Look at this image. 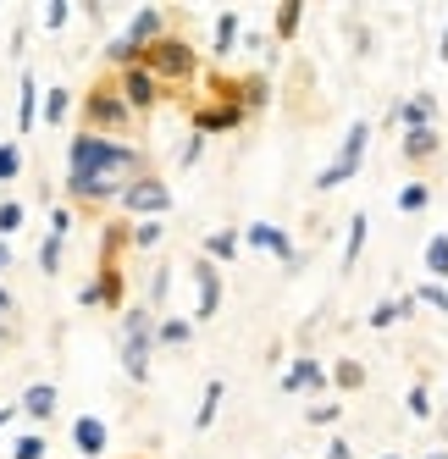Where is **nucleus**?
Returning a JSON list of instances; mask_svg holds the SVG:
<instances>
[{"label":"nucleus","mask_w":448,"mask_h":459,"mask_svg":"<svg viewBox=\"0 0 448 459\" xmlns=\"http://www.w3.org/2000/svg\"><path fill=\"white\" fill-rule=\"evenodd\" d=\"M139 172V150H127L106 134H83L67 144V188L78 200H122V188Z\"/></svg>","instance_id":"1"},{"label":"nucleus","mask_w":448,"mask_h":459,"mask_svg":"<svg viewBox=\"0 0 448 459\" xmlns=\"http://www.w3.org/2000/svg\"><path fill=\"white\" fill-rule=\"evenodd\" d=\"M150 349H155V321L144 310L122 316V371L134 382H150Z\"/></svg>","instance_id":"2"},{"label":"nucleus","mask_w":448,"mask_h":459,"mask_svg":"<svg viewBox=\"0 0 448 459\" xmlns=\"http://www.w3.org/2000/svg\"><path fill=\"white\" fill-rule=\"evenodd\" d=\"M139 67H144L155 83H177V78H194V50H188L183 39H167V34H161V39L144 50Z\"/></svg>","instance_id":"3"},{"label":"nucleus","mask_w":448,"mask_h":459,"mask_svg":"<svg viewBox=\"0 0 448 459\" xmlns=\"http://www.w3.org/2000/svg\"><path fill=\"white\" fill-rule=\"evenodd\" d=\"M83 117H89V134H116V127H127V100H122V89L111 83H94L89 89V100H83Z\"/></svg>","instance_id":"4"},{"label":"nucleus","mask_w":448,"mask_h":459,"mask_svg":"<svg viewBox=\"0 0 448 459\" xmlns=\"http://www.w3.org/2000/svg\"><path fill=\"white\" fill-rule=\"evenodd\" d=\"M122 211H134V216H144V221H161L167 211H172V188L161 183V178H134L122 188Z\"/></svg>","instance_id":"5"},{"label":"nucleus","mask_w":448,"mask_h":459,"mask_svg":"<svg viewBox=\"0 0 448 459\" xmlns=\"http://www.w3.org/2000/svg\"><path fill=\"white\" fill-rule=\"evenodd\" d=\"M366 144H371V122H355V127H349V139H343V150H338V160L315 178V188H338V183L355 178L360 160H366Z\"/></svg>","instance_id":"6"},{"label":"nucleus","mask_w":448,"mask_h":459,"mask_svg":"<svg viewBox=\"0 0 448 459\" xmlns=\"http://www.w3.org/2000/svg\"><path fill=\"white\" fill-rule=\"evenodd\" d=\"M249 244H254V249H271L288 272H299V266H305V255H294V244H288V233H282L277 221H254V227H249Z\"/></svg>","instance_id":"7"},{"label":"nucleus","mask_w":448,"mask_h":459,"mask_svg":"<svg viewBox=\"0 0 448 459\" xmlns=\"http://www.w3.org/2000/svg\"><path fill=\"white\" fill-rule=\"evenodd\" d=\"M116 89H122V100H127V111H150L155 100H161V83H155V78H150L144 67H127Z\"/></svg>","instance_id":"8"},{"label":"nucleus","mask_w":448,"mask_h":459,"mask_svg":"<svg viewBox=\"0 0 448 459\" xmlns=\"http://www.w3.org/2000/svg\"><path fill=\"white\" fill-rule=\"evenodd\" d=\"M161 28H167V12H161V6H139V12H134V22H127V34H122V39H127V45H134V50L144 56V50H150L155 39H161Z\"/></svg>","instance_id":"9"},{"label":"nucleus","mask_w":448,"mask_h":459,"mask_svg":"<svg viewBox=\"0 0 448 459\" xmlns=\"http://www.w3.org/2000/svg\"><path fill=\"white\" fill-rule=\"evenodd\" d=\"M194 277H200V310H194V321H211V316H216V305H221V272H216L211 260L200 255Z\"/></svg>","instance_id":"10"},{"label":"nucleus","mask_w":448,"mask_h":459,"mask_svg":"<svg viewBox=\"0 0 448 459\" xmlns=\"http://www.w3.org/2000/svg\"><path fill=\"white\" fill-rule=\"evenodd\" d=\"M73 443H78L83 459H100V454H106V420L78 415V420H73Z\"/></svg>","instance_id":"11"},{"label":"nucleus","mask_w":448,"mask_h":459,"mask_svg":"<svg viewBox=\"0 0 448 459\" xmlns=\"http://www.w3.org/2000/svg\"><path fill=\"white\" fill-rule=\"evenodd\" d=\"M327 371L315 366V359H294V366L282 371V393H310V387H322Z\"/></svg>","instance_id":"12"},{"label":"nucleus","mask_w":448,"mask_h":459,"mask_svg":"<svg viewBox=\"0 0 448 459\" xmlns=\"http://www.w3.org/2000/svg\"><path fill=\"white\" fill-rule=\"evenodd\" d=\"M17 410H28L34 420H50V415H56V382H34V387L22 393V404H17Z\"/></svg>","instance_id":"13"},{"label":"nucleus","mask_w":448,"mask_h":459,"mask_svg":"<svg viewBox=\"0 0 448 459\" xmlns=\"http://www.w3.org/2000/svg\"><path fill=\"white\" fill-rule=\"evenodd\" d=\"M22 100H17V127H22V134H28V127H34L39 122V83H34V73H22Z\"/></svg>","instance_id":"14"},{"label":"nucleus","mask_w":448,"mask_h":459,"mask_svg":"<svg viewBox=\"0 0 448 459\" xmlns=\"http://www.w3.org/2000/svg\"><path fill=\"white\" fill-rule=\"evenodd\" d=\"M404 127H409V134H415V127H432V117H437V100H432V94H426V100H404Z\"/></svg>","instance_id":"15"},{"label":"nucleus","mask_w":448,"mask_h":459,"mask_svg":"<svg viewBox=\"0 0 448 459\" xmlns=\"http://www.w3.org/2000/svg\"><path fill=\"white\" fill-rule=\"evenodd\" d=\"M61 249H67V238H61V233H45V244H39V272H45V277L61 272Z\"/></svg>","instance_id":"16"},{"label":"nucleus","mask_w":448,"mask_h":459,"mask_svg":"<svg viewBox=\"0 0 448 459\" xmlns=\"http://www.w3.org/2000/svg\"><path fill=\"white\" fill-rule=\"evenodd\" d=\"M437 150V134H432V127H415V134H404V155L409 160H426Z\"/></svg>","instance_id":"17"},{"label":"nucleus","mask_w":448,"mask_h":459,"mask_svg":"<svg viewBox=\"0 0 448 459\" xmlns=\"http://www.w3.org/2000/svg\"><path fill=\"white\" fill-rule=\"evenodd\" d=\"M360 249H366V211H360V216H349V244H343V266H355V260H360Z\"/></svg>","instance_id":"18"},{"label":"nucleus","mask_w":448,"mask_h":459,"mask_svg":"<svg viewBox=\"0 0 448 459\" xmlns=\"http://www.w3.org/2000/svg\"><path fill=\"white\" fill-rule=\"evenodd\" d=\"M67 106H73V94H67V89H50V94H45V106H39V117L56 127V122H67Z\"/></svg>","instance_id":"19"},{"label":"nucleus","mask_w":448,"mask_h":459,"mask_svg":"<svg viewBox=\"0 0 448 459\" xmlns=\"http://www.w3.org/2000/svg\"><path fill=\"white\" fill-rule=\"evenodd\" d=\"M426 272H432V282H448V238L426 244Z\"/></svg>","instance_id":"20"},{"label":"nucleus","mask_w":448,"mask_h":459,"mask_svg":"<svg viewBox=\"0 0 448 459\" xmlns=\"http://www.w3.org/2000/svg\"><path fill=\"white\" fill-rule=\"evenodd\" d=\"M233 39H238V12H221L216 17V56H228Z\"/></svg>","instance_id":"21"},{"label":"nucleus","mask_w":448,"mask_h":459,"mask_svg":"<svg viewBox=\"0 0 448 459\" xmlns=\"http://www.w3.org/2000/svg\"><path fill=\"white\" fill-rule=\"evenodd\" d=\"M205 255H211V260H233V255H238V233H233V227H228V233H211V238H205Z\"/></svg>","instance_id":"22"},{"label":"nucleus","mask_w":448,"mask_h":459,"mask_svg":"<svg viewBox=\"0 0 448 459\" xmlns=\"http://www.w3.org/2000/svg\"><path fill=\"white\" fill-rule=\"evenodd\" d=\"M299 0H288V6H277V39H294L299 34Z\"/></svg>","instance_id":"23"},{"label":"nucleus","mask_w":448,"mask_h":459,"mask_svg":"<svg viewBox=\"0 0 448 459\" xmlns=\"http://www.w3.org/2000/svg\"><path fill=\"white\" fill-rule=\"evenodd\" d=\"M238 106H228V111H200V134H216V127H238Z\"/></svg>","instance_id":"24"},{"label":"nucleus","mask_w":448,"mask_h":459,"mask_svg":"<svg viewBox=\"0 0 448 459\" xmlns=\"http://www.w3.org/2000/svg\"><path fill=\"white\" fill-rule=\"evenodd\" d=\"M426 200H432V188H426V183H404V194H399V211H404V216H415V211H421Z\"/></svg>","instance_id":"25"},{"label":"nucleus","mask_w":448,"mask_h":459,"mask_svg":"<svg viewBox=\"0 0 448 459\" xmlns=\"http://www.w3.org/2000/svg\"><path fill=\"white\" fill-rule=\"evenodd\" d=\"M216 404H221V382L205 387V399H200V415H194V432H205V426L216 420Z\"/></svg>","instance_id":"26"},{"label":"nucleus","mask_w":448,"mask_h":459,"mask_svg":"<svg viewBox=\"0 0 448 459\" xmlns=\"http://www.w3.org/2000/svg\"><path fill=\"white\" fill-rule=\"evenodd\" d=\"M22 172V150L17 144H0V183H12Z\"/></svg>","instance_id":"27"},{"label":"nucleus","mask_w":448,"mask_h":459,"mask_svg":"<svg viewBox=\"0 0 448 459\" xmlns=\"http://www.w3.org/2000/svg\"><path fill=\"white\" fill-rule=\"evenodd\" d=\"M12 459H45V437H34V432H22V437L12 443Z\"/></svg>","instance_id":"28"},{"label":"nucleus","mask_w":448,"mask_h":459,"mask_svg":"<svg viewBox=\"0 0 448 459\" xmlns=\"http://www.w3.org/2000/svg\"><path fill=\"white\" fill-rule=\"evenodd\" d=\"M161 233H167L161 221H139L134 227V249H155V244H161Z\"/></svg>","instance_id":"29"},{"label":"nucleus","mask_w":448,"mask_h":459,"mask_svg":"<svg viewBox=\"0 0 448 459\" xmlns=\"http://www.w3.org/2000/svg\"><path fill=\"white\" fill-rule=\"evenodd\" d=\"M415 305H432V310H448V288H443V282H421V293H415Z\"/></svg>","instance_id":"30"},{"label":"nucleus","mask_w":448,"mask_h":459,"mask_svg":"<svg viewBox=\"0 0 448 459\" xmlns=\"http://www.w3.org/2000/svg\"><path fill=\"white\" fill-rule=\"evenodd\" d=\"M188 333H194L188 321H161V326H155V338H161V343H188Z\"/></svg>","instance_id":"31"},{"label":"nucleus","mask_w":448,"mask_h":459,"mask_svg":"<svg viewBox=\"0 0 448 459\" xmlns=\"http://www.w3.org/2000/svg\"><path fill=\"white\" fill-rule=\"evenodd\" d=\"M17 227H22V205H17V200H6V205H0V238L17 233Z\"/></svg>","instance_id":"32"},{"label":"nucleus","mask_w":448,"mask_h":459,"mask_svg":"<svg viewBox=\"0 0 448 459\" xmlns=\"http://www.w3.org/2000/svg\"><path fill=\"white\" fill-rule=\"evenodd\" d=\"M409 415H415V420H426V415H432V399H426V387H421V382L409 387Z\"/></svg>","instance_id":"33"},{"label":"nucleus","mask_w":448,"mask_h":459,"mask_svg":"<svg viewBox=\"0 0 448 459\" xmlns=\"http://www.w3.org/2000/svg\"><path fill=\"white\" fill-rule=\"evenodd\" d=\"M67 0H50V6H45V28H67Z\"/></svg>","instance_id":"34"},{"label":"nucleus","mask_w":448,"mask_h":459,"mask_svg":"<svg viewBox=\"0 0 448 459\" xmlns=\"http://www.w3.org/2000/svg\"><path fill=\"white\" fill-rule=\"evenodd\" d=\"M366 382V371L355 366V359H343V366H338V387H360Z\"/></svg>","instance_id":"35"},{"label":"nucleus","mask_w":448,"mask_h":459,"mask_svg":"<svg viewBox=\"0 0 448 459\" xmlns=\"http://www.w3.org/2000/svg\"><path fill=\"white\" fill-rule=\"evenodd\" d=\"M399 321V305H376L371 310V326H376V333H382V326H393Z\"/></svg>","instance_id":"36"},{"label":"nucleus","mask_w":448,"mask_h":459,"mask_svg":"<svg viewBox=\"0 0 448 459\" xmlns=\"http://www.w3.org/2000/svg\"><path fill=\"white\" fill-rule=\"evenodd\" d=\"M67 227H73V216H67V205H56V211H50V233H61V238H67Z\"/></svg>","instance_id":"37"},{"label":"nucleus","mask_w":448,"mask_h":459,"mask_svg":"<svg viewBox=\"0 0 448 459\" xmlns=\"http://www.w3.org/2000/svg\"><path fill=\"white\" fill-rule=\"evenodd\" d=\"M167 288H172V272L161 266V272H155V282H150V299H167Z\"/></svg>","instance_id":"38"},{"label":"nucleus","mask_w":448,"mask_h":459,"mask_svg":"<svg viewBox=\"0 0 448 459\" xmlns=\"http://www.w3.org/2000/svg\"><path fill=\"white\" fill-rule=\"evenodd\" d=\"M338 415H343V410H338V404H322V410H310V420H315V426H332V420H338Z\"/></svg>","instance_id":"39"},{"label":"nucleus","mask_w":448,"mask_h":459,"mask_svg":"<svg viewBox=\"0 0 448 459\" xmlns=\"http://www.w3.org/2000/svg\"><path fill=\"white\" fill-rule=\"evenodd\" d=\"M200 144H205V134H194V139L183 144V167H194V160H200Z\"/></svg>","instance_id":"40"},{"label":"nucleus","mask_w":448,"mask_h":459,"mask_svg":"<svg viewBox=\"0 0 448 459\" xmlns=\"http://www.w3.org/2000/svg\"><path fill=\"white\" fill-rule=\"evenodd\" d=\"M322 459H355V448H349V443H343V437H338V443H332V448H327V454H322Z\"/></svg>","instance_id":"41"},{"label":"nucleus","mask_w":448,"mask_h":459,"mask_svg":"<svg viewBox=\"0 0 448 459\" xmlns=\"http://www.w3.org/2000/svg\"><path fill=\"white\" fill-rule=\"evenodd\" d=\"M6 266H12V244H6V238H0V272H6Z\"/></svg>","instance_id":"42"},{"label":"nucleus","mask_w":448,"mask_h":459,"mask_svg":"<svg viewBox=\"0 0 448 459\" xmlns=\"http://www.w3.org/2000/svg\"><path fill=\"white\" fill-rule=\"evenodd\" d=\"M6 310H12V293H6V288H0V316H6Z\"/></svg>","instance_id":"43"},{"label":"nucleus","mask_w":448,"mask_h":459,"mask_svg":"<svg viewBox=\"0 0 448 459\" xmlns=\"http://www.w3.org/2000/svg\"><path fill=\"white\" fill-rule=\"evenodd\" d=\"M12 415H17V410H0V432H6V420H12Z\"/></svg>","instance_id":"44"},{"label":"nucleus","mask_w":448,"mask_h":459,"mask_svg":"<svg viewBox=\"0 0 448 459\" xmlns=\"http://www.w3.org/2000/svg\"><path fill=\"white\" fill-rule=\"evenodd\" d=\"M443 61H448V28H443Z\"/></svg>","instance_id":"45"},{"label":"nucleus","mask_w":448,"mask_h":459,"mask_svg":"<svg viewBox=\"0 0 448 459\" xmlns=\"http://www.w3.org/2000/svg\"><path fill=\"white\" fill-rule=\"evenodd\" d=\"M426 459H448V454H426Z\"/></svg>","instance_id":"46"},{"label":"nucleus","mask_w":448,"mask_h":459,"mask_svg":"<svg viewBox=\"0 0 448 459\" xmlns=\"http://www.w3.org/2000/svg\"><path fill=\"white\" fill-rule=\"evenodd\" d=\"M388 459H393V454H388Z\"/></svg>","instance_id":"47"}]
</instances>
